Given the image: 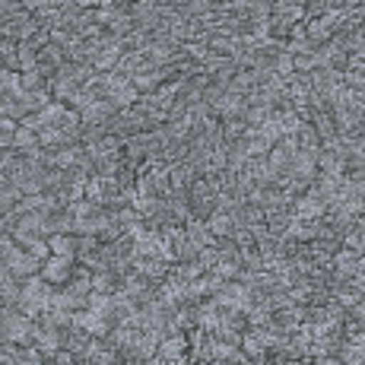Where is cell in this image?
Masks as SVG:
<instances>
[{"instance_id":"obj_1","label":"cell","mask_w":365,"mask_h":365,"mask_svg":"<svg viewBox=\"0 0 365 365\" xmlns=\"http://www.w3.org/2000/svg\"><path fill=\"white\" fill-rule=\"evenodd\" d=\"M51 286L45 283L41 277H29L23 283V289H19V302H16V312L26 314V318H41V314L48 312V305H51Z\"/></svg>"},{"instance_id":"obj_3","label":"cell","mask_w":365,"mask_h":365,"mask_svg":"<svg viewBox=\"0 0 365 365\" xmlns=\"http://www.w3.org/2000/svg\"><path fill=\"white\" fill-rule=\"evenodd\" d=\"M213 302H216L220 308H229V312L248 314L251 308H255V292H251L248 286H242L238 279H229V283L222 286L220 296H213Z\"/></svg>"},{"instance_id":"obj_17","label":"cell","mask_w":365,"mask_h":365,"mask_svg":"<svg viewBox=\"0 0 365 365\" xmlns=\"http://www.w3.org/2000/svg\"><path fill=\"white\" fill-rule=\"evenodd\" d=\"M343 245H346V251H353V255H362V220L343 235Z\"/></svg>"},{"instance_id":"obj_16","label":"cell","mask_w":365,"mask_h":365,"mask_svg":"<svg viewBox=\"0 0 365 365\" xmlns=\"http://www.w3.org/2000/svg\"><path fill=\"white\" fill-rule=\"evenodd\" d=\"M41 80H45V76L38 73V67L26 70V73H19V89H23V93H38V89H45L41 86Z\"/></svg>"},{"instance_id":"obj_2","label":"cell","mask_w":365,"mask_h":365,"mask_svg":"<svg viewBox=\"0 0 365 365\" xmlns=\"http://www.w3.org/2000/svg\"><path fill=\"white\" fill-rule=\"evenodd\" d=\"M0 264H4L6 270L13 273V279H19V283H26L29 277H38V273H41V261H38V257H32L29 251H23L16 242H10L4 248V261H0Z\"/></svg>"},{"instance_id":"obj_11","label":"cell","mask_w":365,"mask_h":365,"mask_svg":"<svg viewBox=\"0 0 365 365\" xmlns=\"http://www.w3.org/2000/svg\"><path fill=\"white\" fill-rule=\"evenodd\" d=\"M213 111L220 115V121H232V118H242V111H245V96H238V93H222L220 96V102L213 105Z\"/></svg>"},{"instance_id":"obj_10","label":"cell","mask_w":365,"mask_h":365,"mask_svg":"<svg viewBox=\"0 0 365 365\" xmlns=\"http://www.w3.org/2000/svg\"><path fill=\"white\" fill-rule=\"evenodd\" d=\"M187 336L185 334H168L163 343H159V349H156V356L159 359H165V362H175V359H185V353H187Z\"/></svg>"},{"instance_id":"obj_15","label":"cell","mask_w":365,"mask_h":365,"mask_svg":"<svg viewBox=\"0 0 365 365\" xmlns=\"http://www.w3.org/2000/svg\"><path fill=\"white\" fill-rule=\"evenodd\" d=\"M93 292H102V296H111V292H118V277L111 270H99V273H93Z\"/></svg>"},{"instance_id":"obj_5","label":"cell","mask_w":365,"mask_h":365,"mask_svg":"<svg viewBox=\"0 0 365 365\" xmlns=\"http://www.w3.org/2000/svg\"><path fill=\"white\" fill-rule=\"evenodd\" d=\"M73 264H76V257H54V255H51L45 264H41V273H38V277L45 279L48 286L67 283L70 273H73Z\"/></svg>"},{"instance_id":"obj_14","label":"cell","mask_w":365,"mask_h":365,"mask_svg":"<svg viewBox=\"0 0 365 365\" xmlns=\"http://www.w3.org/2000/svg\"><path fill=\"white\" fill-rule=\"evenodd\" d=\"M41 327H58V331H67L73 327V312H64V308H48L41 314Z\"/></svg>"},{"instance_id":"obj_6","label":"cell","mask_w":365,"mask_h":365,"mask_svg":"<svg viewBox=\"0 0 365 365\" xmlns=\"http://www.w3.org/2000/svg\"><path fill=\"white\" fill-rule=\"evenodd\" d=\"M73 327L86 331L89 336H99V340H105V336L111 334V321L102 318V314H96V312H89V308H83V312H73Z\"/></svg>"},{"instance_id":"obj_7","label":"cell","mask_w":365,"mask_h":365,"mask_svg":"<svg viewBox=\"0 0 365 365\" xmlns=\"http://www.w3.org/2000/svg\"><path fill=\"white\" fill-rule=\"evenodd\" d=\"M185 238H187V245H191L194 251H200V248H216L220 245V238H213V232L207 229V222L203 220H187L185 222Z\"/></svg>"},{"instance_id":"obj_9","label":"cell","mask_w":365,"mask_h":365,"mask_svg":"<svg viewBox=\"0 0 365 365\" xmlns=\"http://www.w3.org/2000/svg\"><path fill=\"white\" fill-rule=\"evenodd\" d=\"M331 270H336V279H349L356 273H362V255H353V251H336L331 255Z\"/></svg>"},{"instance_id":"obj_13","label":"cell","mask_w":365,"mask_h":365,"mask_svg":"<svg viewBox=\"0 0 365 365\" xmlns=\"http://www.w3.org/2000/svg\"><path fill=\"white\" fill-rule=\"evenodd\" d=\"M48 251L54 257H76V238L73 235H48Z\"/></svg>"},{"instance_id":"obj_12","label":"cell","mask_w":365,"mask_h":365,"mask_svg":"<svg viewBox=\"0 0 365 365\" xmlns=\"http://www.w3.org/2000/svg\"><path fill=\"white\" fill-rule=\"evenodd\" d=\"M207 229L213 232V238H229L235 232V222L229 213H210L207 216Z\"/></svg>"},{"instance_id":"obj_8","label":"cell","mask_w":365,"mask_h":365,"mask_svg":"<svg viewBox=\"0 0 365 365\" xmlns=\"http://www.w3.org/2000/svg\"><path fill=\"white\" fill-rule=\"evenodd\" d=\"M61 334L64 331H58V327H35V334H32V346L38 349L45 359H51L54 353H61Z\"/></svg>"},{"instance_id":"obj_4","label":"cell","mask_w":365,"mask_h":365,"mask_svg":"<svg viewBox=\"0 0 365 365\" xmlns=\"http://www.w3.org/2000/svg\"><path fill=\"white\" fill-rule=\"evenodd\" d=\"M324 213H327V203L321 200V197H314L312 191L299 194L296 203H292V220L314 222V220H321V216H324Z\"/></svg>"}]
</instances>
